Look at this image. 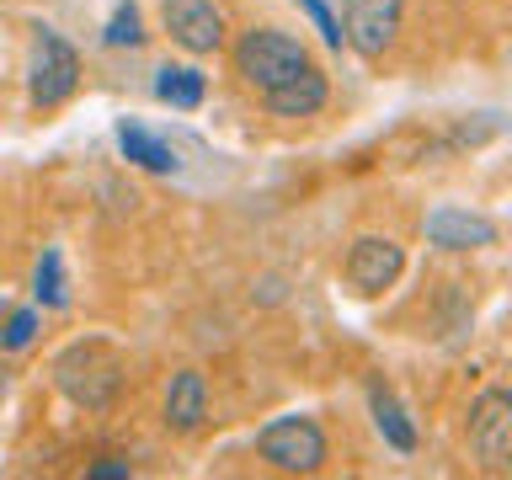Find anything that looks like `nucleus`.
I'll return each instance as SVG.
<instances>
[{
	"mask_svg": "<svg viewBox=\"0 0 512 480\" xmlns=\"http://www.w3.org/2000/svg\"><path fill=\"white\" fill-rule=\"evenodd\" d=\"M422 235H427L432 251L459 256V251H486V246H496V240H502V224H496L491 214H480V208L438 203V208H427Z\"/></svg>",
	"mask_w": 512,
	"mask_h": 480,
	"instance_id": "9",
	"label": "nucleus"
},
{
	"mask_svg": "<svg viewBox=\"0 0 512 480\" xmlns=\"http://www.w3.org/2000/svg\"><path fill=\"white\" fill-rule=\"evenodd\" d=\"M368 416H374V432L384 438V448H395L400 459L416 454V422L384 379H368Z\"/></svg>",
	"mask_w": 512,
	"mask_h": 480,
	"instance_id": "13",
	"label": "nucleus"
},
{
	"mask_svg": "<svg viewBox=\"0 0 512 480\" xmlns=\"http://www.w3.org/2000/svg\"><path fill=\"white\" fill-rule=\"evenodd\" d=\"M6 395H11V368L0 363V400H6Z\"/></svg>",
	"mask_w": 512,
	"mask_h": 480,
	"instance_id": "21",
	"label": "nucleus"
},
{
	"mask_svg": "<svg viewBox=\"0 0 512 480\" xmlns=\"http://www.w3.org/2000/svg\"><path fill=\"white\" fill-rule=\"evenodd\" d=\"M230 64H235V80L256 96L278 91L288 86L294 75L310 70V48H304V38H294V32L283 27H246L240 38L230 43Z\"/></svg>",
	"mask_w": 512,
	"mask_h": 480,
	"instance_id": "1",
	"label": "nucleus"
},
{
	"mask_svg": "<svg viewBox=\"0 0 512 480\" xmlns=\"http://www.w3.org/2000/svg\"><path fill=\"white\" fill-rule=\"evenodd\" d=\"M256 448V459L267 464V470H278V475H315V470H326V459H331V438H326V427L315 422V416H272V422L251 438Z\"/></svg>",
	"mask_w": 512,
	"mask_h": 480,
	"instance_id": "3",
	"label": "nucleus"
},
{
	"mask_svg": "<svg viewBox=\"0 0 512 480\" xmlns=\"http://www.w3.org/2000/svg\"><path fill=\"white\" fill-rule=\"evenodd\" d=\"M6 310H11V299H6V294H0V320H6Z\"/></svg>",
	"mask_w": 512,
	"mask_h": 480,
	"instance_id": "22",
	"label": "nucleus"
},
{
	"mask_svg": "<svg viewBox=\"0 0 512 480\" xmlns=\"http://www.w3.org/2000/svg\"><path fill=\"white\" fill-rule=\"evenodd\" d=\"M112 139H118V150H123L128 166L155 171V176H176V171H182V160H176L171 139H160L155 128H144L139 118H118V128H112Z\"/></svg>",
	"mask_w": 512,
	"mask_h": 480,
	"instance_id": "12",
	"label": "nucleus"
},
{
	"mask_svg": "<svg viewBox=\"0 0 512 480\" xmlns=\"http://www.w3.org/2000/svg\"><path fill=\"white\" fill-rule=\"evenodd\" d=\"M294 6H299L304 16H310V27L320 32V43H326V48H347V32H342V16H336V11L326 6V0H294Z\"/></svg>",
	"mask_w": 512,
	"mask_h": 480,
	"instance_id": "18",
	"label": "nucleus"
},
{
	"mask_svg": "<svg viewBox=\"0 0 512 480\" xmlns=\"http://www.w3.org/2000/svg\"><path fill=\"white\" fill-rule=\"evenodd\" d=\"M464 438H470V454H475L480 470L512 475V384L480 390V395L470 400V422H464Z\"/></svg>",
	"mask_w": 512,
	"mask_h": 480,
	"instance_id": "5",
	"label": "nucleus"
},
{
	"mask_svg": "<svg viewBox=\"0 0 512 480\" xmlns=\"http://www.w3.org/2000/svg\"><path fill=\"white\" fill-rule=\"evenodd\" d=\"M406 27V0H347L342 6V32L358 59H384L400 43Z\"/></svg>",
	"mask_w": 512,
	"mask_h": 480,
	"instance_id": "8",
	"label": "nucleus"
},
{
	"mask_svg": "<svg viewBox=\"0 0 512 480\" xmlns=\"http://www.w3.org/2000/svg\"><path fill=\"white\" fill-rule=\"evenodd\" d=\"M160 416H166V432H182V438L208 422V379L198 374V368H176L171 374Z\"/></svg>",
	"mask_w": 512,
	"mask_h": 480,
	"instance_id": "11",
	"label": "nucleus"
},
{
	"mask_svg": "<svg viewBox=\"0 0 512 480\" xmlns=\"http://www.w3.org/2000/svg\"><path fill=\"white\" fill-rule=\"evenodd\" d=\"M80 91V54L75 43L54 27H32V48H27V102L38 112L64 107Z\"/></svg>",
	"mask_w": 512,
	"mask_h": 480,
	"instance_id": "4",
	"label": "nucleus"
},
{
	"mask_svg": "<svg viewBox=\"0 0 512 480\" xmlns=\"http://www.w3.org/2000/svg\"><path fill=\"white\" fill-rule=\"evenodd\" d=\"M208 96V75L198 64H160L155 70V102H166L176 112H198Z\"/></svg>",
	"mask_w": 512,
	"mask_h": 480,
	"instance_id": "14",
	"label": "nucleus"
},
{
	"mask_svg": "<svg viewBox=\"0 0 512 480\" xmlns=\"http://www.w3.org/2000/svg\"><path fill=\"white\" fill-rule=\"evenodd\" d=\"M342 278L352 294H363V299H379V294H390V288L406 278V246H400L395 235H358L347 246V262H342Z\"/></svg>",
	"mask_w": 512,
	"mask_h": 480,
	"instance_id": "6",
	"label": "nucleus"
},
{
	"mask_svg": "<svg viewBox=\"0 0 512 480\" xmlns=\"http://www.w3.org/2000/svg\"><path fill=\"white\" fill-rule=\"evenodd\" d=\"M134 475V464L128 459H96V464H86V480H128Z\"/></svg>",
	"mask_w": 512,
	"mask_h": 480,
	"instance_id": "19",
	"label": "nucleus"
},
{
	"mask_svg": "<svg viewBox=\"0 0 512 480\" xmlns=\"http://www.w3.org/2000/svg\"><path fill=\"white\" fill-rule=\"evenodd\" d=\"M54 384L59 395L80 411H107L123 390V358L107 342H75L54 358Z\"/></svg>",
	"mask_w": 512,
	"mask_h": 480,
	"instance_id": "2",
	"label": "nucleus"
},
{
	"mask_svg": "<svg viewBox=\"0 0 512 480\" xmlns=\"http://www.w3.org/2000/svg\"><path fill=\"white\" fill-rule=\"evenodd\" d=\"M144 11L134 6V0H118L107 16V27H102V48H144Z\"/></svg>",
	"mask_w": 512,
	"mask_h": 480,
	"instance_id": "17",
	"label": "nucleus"
},
{
	"mask_svg": "<svg viewBox=\"0 0 512 480\" xmlns=\"http://www.w3.org/2000/svg\"><path fill=\"white\" fill-rule=\"evenodd\" d=\"M160 27H166L171 43L192 59L230 48V27H224L219 0H160Z\"/></svg>",
	"mask_w": 512,
	"mask_h": 480,
	"instance_id": "7",
	"label": "nucleus"
},
{
	"mask_svg": "<svg viewBox=\"0 0 512 480\" xmlns=\"http://www.w3.org/2000/svg\"><path fill=\"white\" fill-rule=\"evenodd\" d=\"M251 299H262V304H283V299H288V283H283V278H262V283L251 288Z\"/></svg>",
	"mask_w": 512,
	"mask_h": 480,
	"instance_id": "20",
	"label": "nucleus"
},
{
	"mask_svg": "<svg viewBox=\"0 0 512 480\" xmlns=\"http://www.w3.org/2000/svg\"><path fill=\"white\" fill-rule=\"evenodd\" d=\"M331 102V75L320 70V64H310L304 75H294L288 86L278 91H267L262 96V107L272 112V118H283V123H304V118H320Z\"/></svg>",
	"mask_w": 512,
	"mask_h": 480,
	"instance_id": "10",
	"label": "nucleus"
},
{
	"mask_svg": "<svg viewBox=\"0 0 512 480\" xmlns=\"http://www.w3.org/2000/svg\"><path fill=\"white\" fill-rule=\"evenodd\" d=\"M38 331H43L38 304H11L6 320H0V352H6V358H22V352L38 342Z\"/></svg>",
	"mask_w": 512,
	"mask_h": 480,
	"instance_id": "16",
	"label": "nucleus"
},
{
	"mask_svg": "<svg viewBox=\"0 0 512 480\" xmlns=\"http://www.w3.org/2000/svg\"><path fill=\"white\" fill-rule=\"evenodd\" d=\"M32 304L38 310H70V267H64L59 246H43L38 267H32Z\"/></svg>",
	"mask_w": 512,
	"mask_h": 480,
	"instance_id": "15",
	"label": "nucleus"
}]
</instances>
